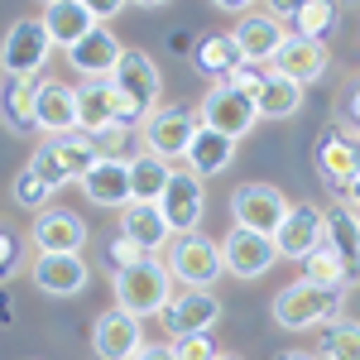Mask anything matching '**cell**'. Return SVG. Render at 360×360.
Masks as SVG:
<instances>
[{
    "label": "cell",
    "instance_id": "obj_1",
    "mask_svg": "<svg viewBox=\"0 0 360 360\" xmlns=\"http://www.w3.org/2000/svg\"><path fill=\"white\" fill-rule=\"evenodd\" d=\"M111 82V96H115V120L125 125H139L149 111H159V96H164V72L159 63L139 49H125L115 72L106 77Z\"/></svg>",
    "mask_w": 360,
    "mask_h": 360
},
{
    "label": "cell",
    "instance_id": "obj_2",
    "mask_svg": "<svg viewBox=\"0 0 360 360\" xmlns=\"http://www.w3.org/2000/svg\"><path fill=\"white\" fill-rule=\"evenodd\" d=\"M346 293L351 288H332V283H283L274 293V322L283 332H317V327H327L341 317V303H346Z\"/></svg>",
    "mask_w": 360,
    "mask_h": 360
},
{
    "label": "cell",
    "instance_id": "obj_3",
    "mask_svg": "<svg viewBox=\"0 0 360 360\" xmlns=\"http://www.w3.org/2000/svg\"><path fill=\"white\" fill-rule=\"evenodd\" d=\"M111 293H115V307H120V312H130L135 322H144V317H159V307L168 303L173 274L164 269L159 255H144V259H135V264L115 269Z\"/></svg>",
    "mask_w": 360,
    "mask_h": 360
},
{
    "label": "cell",
    "instance_id": "obj_4",
    "mask_svg": "<svg viewBox=\"0 0 360 360\" xmlns=\"http://www.w3.org/2000/svg\"><path fill=\"white\" fill-rule=\"evenodd\" d=\"M91 164H96V144H91V135H82V130H68V135L44 139V144L34 149V159H29V168H34L53 193L68 188V183H77Z\"/></svg>",
    "mask_w": 360,
    "mask_h": 360
},
{
    "label": "cell",
    "instance_id": "obj_5",
    "mask_svg": "<svg viewBox=\"0 0 360 360\" xmlns=\"http://www.w3.org/2000/svg\"><path fill=\"white\" fill-rule=\"evenodd\" d=\"M164 250H168L164 269L178 278V283H188V288H212V283L221 278V245H217L212 236L183 231V236H173Z\"/></svg>",
    "mask_w": 360,
    "mask_h": 360
},
{
    "label": "cell",
    "instance_id": "obj_6",
    "mask_svg": "<svg viewBox=\"0 0 360 360\" xmlns=\"http://www.w3.org/2000/svg\"><path fill=\"white\" fill-rule=\"evenodd\" d=\"M197 125H202V120H197V111H188V106H159V111H149L139 120V144H144V154L178 164V159L188 154V144H193Z\"/></svg>",
    "mask_w": 360,
    "mask_h": 360
},
{
    "label": "cell",
    "instance_id": "obj_7",
    "mask_svg": "<svg viewBox=\"0 0 360 360\" xmlns=\"http://www.w3.org/2000/svg\"><path fill=\"white\" fill-rule=\"evenodd\" d=\"M197 120H202L207 130H217V135L240 144V139L259 125V111H255V96H245V91H236V86H226V82H212L202 91Z\"/></svg>",
    "mask_w": 360,
    "mask_h": 360
},
{
    "label": "cell",
    "instance_id": "obj_8",
    "mask_svg": "<svg viewBox=\"0 0 360 360\" xmlns=\"http://www.w3.org/2000/svg\"><path fill=\"white\" fill-rule=\"evenodd\" d=\"M49 58H53V44H49V34H44L39 20H15L5 29V39H0L5 77H39L49 68Z\"/></svg>",
    "mask_w": 360,
    "mask_h": 360
},
{
    "label": "cell",
    "instance_id": "obj_9",
    "mask_svg": "<svg viewBox=\"0 0 360 360\" xmlns=\"http://www.w3.org/2000/svg\"><path fill=\"white\" fill-rule=\"evenodd\" d=\"M168 336H193V332H212L221 322V298L212 288H188V283H173L168 303L159 307Z\"/></svg>",
    "mask_w": 360,
    "mask_h": 360
},
{
    "label": "cell",
    "instance_id": "obj_10",
    "mask_svg": "<svg viewBox=\"0 0 360 360\" xmlns=\"http://www.w3.org/2000/svg\"><path fill=\"white\" fill-rule=\"evenodd\" d=\"M312 164H317V178H322L332 193H346L351 178L360 173V135L341 130L332 120V125L317 135V144H312Z\"/></svg>",
    "mask_w": 360,
    "mask_h": 360
},
{
    "label": "cell",
    "instance_id": "obj_11",
    "mask_svg": "<svg viewBox=\"0 0 360 360\" xmlns=\"http://www.w3.org/2000/svg\"><path fill=\"white\" fill-rule=\"evenodd\" d=\"M159 212H164V221H168L173 236H183V231H197V226H202L207 188H202V178H197L188 164L168 173V188H164V197H159Z\"/></svg>",
    "mask_w": 360,
    "mask_h": 360
},
{
    "label": "cell",
    "instance_id": "obj_12",
    "mask_svg": "<svg viewBox=\"0 0 360 360\" xmlns=\"http://www.w3.org/2000/svg\"><path fill=\"white\" fill-rule=\"evenodd\" d=\"M288 212V197L278 193L274 183H240L231 193V217L240 231H259V236H274L278 221Z\"/></svg>",
    "mask_w": 360,
    "mask_h": 360
},
{
    "label": "cell",
    "instance_id": "obj_13",
    "mask_svg": "<svg viewBox=\"0 0 360 360\" xmlns=\"http://www.w3.org/2000/svg\"><path fill=\"white\" fill-rule=\"evenodd\" d=\"M274 264H278V250H274L269 236L231 226V236L221 240V274H236V278L250 283V278H264Z\"/></svg>",
    "mask_w": 360,
    "mask_h": 360
},
{
    "label": "cell",
    "instance_id": "obj_14",
    "mask_svg": "<svg viewBox=\"0 0 360 360\" xmlns=\"http://www.w3.org/2000/svg\"><path fill=\"white\" fill-rule=\"evenodd\" d=\"M327 63H332L327 44L303 39V34H283V44L269 58V72H278V77H288V82H298V86H312L327 77Z\"/></svg>",
    "mask_w": 360,
    "mask_h": 360
},
{
    "label": "cell",
    "instance_id": "obj_15",
    "mask_svg": "<svg viewBox=\"0 0 360 360\" xmlns=\"http://www.w3.org/2000/svg\"><path fill=\"white\" fill-rule=\"evenodd\" d=\"M269 240H274L278 259H298L303 264L307 255L322 245V207L317 202H288V212H283V221H278V231Z\"/></svg>",
    "mask_w": 360,
    "mask_h": 360
},
{
    "label": "cell",
    "instance_id": "obj_16",
    "mask_svg": "<svg viewBox=\"0 0 360 360\" xmlns=\"http://www.w3.org/2000/svg\"><path fill=\"white\" fill-rule=\"evenodd\" d=\"M29 278L49 293V298H77L86 288V278H91V264H86L82 255H72V250H39L34 255V264H29Z\"/></svg>",
    "mask_w": 360,
    "mask_h": 360
},
{
    "label": "cell",
    "instance_id": "obj_17",
    "mask_svg": "<svg viewBox=\"0 0 360 360\" xmlns=\"http://www.w3.org/2000/svg\"><path fill=\"white\" fill-rule=\"evenodd\" d=\"M322 245L341 259L346 288L360 283V212L356 207H322Z\"/></svg>",
    "mask_w": 360,
    "mask_h": 360
},
{
    "label": "cell",
    "instance_id": "obj_18",
    "mask_svg": "<svg viewBox=\"0 0 360 360\" xmlns=\"http://www.w3.org/2000/svg\"><path fill=\"white\" fill-rule=\"evenodd\" d=\"M34 130H44V139L77 130V96L63 77H39L34 82Z\"/></svg>",
    "mask_w": 360,
    "mask_h": 360
},
{
    "label": "cell",
    "instance_id": "obj_19",
    "mask_svg": "<svg viewBox=\"0 0 360 360\" xmlns=\"http://www.w3.org/2000/svg\"><path fill=\"white\" fill-rule=\"evenodd\" d=\"M120 53H125V44L115 39L111 29L91 25L82 39L68 49V63H72V72H82L86 82H106V77L115 72V63H120Z\"/></svg>",
    "mask_w": 360,
    "mask_h": 360
},
{
    "label": "cell",
    "instance_id": "obj_20",
    "mask_svg": "<svg viewBox=\"0 0 360 360\" xmlns=\"http://www.w3.org/2000/svg\"><path fill=\"white\" fill-rule=\"evenodd\" d=\"M29 240L39 250H72V255H82L86 245V221L77 212H63V207H44V212H34V226H29Z\"/></svg>",
    "mask_w": 360,
    "mask_h": 360
},
{
    "label": "cell",
    "instance_id": "obj_21",
    "mask_svg": "<svg viewBox=\"0 0 360 360\" xmlns=\"http://www.w3.org/2000/svg\"><path fill=\"white\" fill-rule=\"evenodd\" d=\"M139 346H144V336H139V322L130 312L111 307V312H101L91 322V351H96V360H130Z\"/></svg>",
    "mask_w": 360,
    "mask_h": 360
},
{
    "label": "cell",
    "instance_id": "obj_22",
    "mask_svg": "<svg viewBox=\"0 0 360 360\" xmlns=\"http://www.w3.org/2000/svg\"><path fill=\"white\" fill-rule=\"evenodd\" d=\"M77 188H82V197L91 207H115L120 212L130 202V164L125 159H96L77 178Z\"/></svg>",
    "mask_w": 360,
    "mask_h": 360
},
{
    "label": "cell",
    "instance_id": "obj_23",
    "mask_svg": "<svg viewBox=\"0 0 360 360\" xmlns=\"http://www.w3.org/2000/svg\"><path fill=\"white\" fill-rule=\"evenodd\" d=\"M120 236H125L130 245H139L144 255H159V250L173 240L159 202H125V207H120Z\"/></svg>",
    "mask_w": 360,
    "mask_h": 360
},
{
    "label": "cell",
    "instance_id": "obj_24",
    "mask_svg": "<svg viewBox=\"0 0 360 360\" xmlns=\"http://www.w3.org/2000/svg\"><path fill=\"white\" fill-rule=\"evenodd\" d=\"M283 34H288V29L278 25L274 15H240L236 29H231V39H236L240 58L255 63V68H269V58H274V49L283 44Z\"/></svg>",
    "mask_w": 360,
    "mask_h": 360
},
{
    "label": "cell",
    "instance_id": "obj_25",
    "mask_svg": "<svg viewBox=\"0 0 360 360\" xmlns=\"http://www.w3.org/2000/svg\"><path fill=\"white\" fill-rule=\"evenodd\" d=\"M183 164L207 183V178H217V173H226V168L236 164V139L217 135V130H207V125H197V135H193V144H188V154H183Z\"/></svg>",
    "mask_w": 360,
    "mask_h": 360
},
{
    "label": "cell",
    "instance_id": "obj_26",
    "mask_svg": "<svg viewBox=\"0 0 360 360\" xmlns=\"http://www.w3.org/2000/svg\"><path fill=\"white\" fill-rule=\"evenodd\" d=\"M39 25H44V34H49L53 49H72L96 20L82 10V0H49L44 15H39Z\"/></svg>",
    "mask_w": 360,
    "mask_h": 360
},
{
    "label": "cell",
    "instance_id": "obj_27",
    "mask_svg": "<svg viewBox=\"0 0 360 360\" xmlns=\"http://www.w3.org/2000/svg\"><path fill=\"white\" fill-rule=\"evenodd\" d=\"M240 63H245V58H240V49H236L231 34H202L197 49H193V68L207 82H226V72L240 68Z\"/></svg>",
    "mask_w": 360,
    "mask_h": 360
},
{
    "label": "cell",
    "instance_id": "obj_28",
    "mask_svg": "<svg viewBox=\"0 0 360 360\" xmlns=\"http://www.w3.org/2000/svg\"><path fill=\"white\" fill-rule=\"evenodd\" d=\"M34 82L39 77H5L0 82V120L10 135L34 130Z\"/></svg>",
    "mask_w": 360,
    "mask_h": 360
},
{
    "label": "cell",
    "instance_id": "obj_29",
    "mask_svg": "<svg viewBox=\"0 0 360 360\" xmlns=\"http://www.w3.org/2000/svg\"><path fill=\"white\" fill-rule=\"evenodd\" d=\"M255 111H259V120H288V115H298L303 111V86L269 72L264 86L255 91Z\"/></svg>",
    "mask_w": 360,
    "mask_h": 360
},
{
    "label": "cell",
    "instance_id": "obj_30",
    "mask_svg": "<svg viewBox=\"0 0 360 360\" xmlns=\"http://www.w3.org/2000/svg\"><path fill=\"white\" fill-rule=\"evenodd\" d=\"M72 96H77V130L82 135H96L101 125L115 120L111 82H82V86H72Z\"/></svg>",
    "mask_w": 360,
    "mask_h": 360
},
{
    "label": "cell",
    "instance_id": "obj_31",
    "mask_svg": "<svg viewBox=\"0 0 360 360\" xmlns=\"http://www.w3.org/2000/svg\"><path fill=\"white\" fill-rule=\"evenodd\" d=\"M168 173H173L168 159H154V154L139 149L130 159V202H159L168 188Z\"/></svg>",
    "mask_w": 360,
    "mask_h": 360
},
{
    "label": "cell",
    "instance_id": "obj_32",
    "mask_svg": "<svg viewBox=\"0 0 360 360\" xmlns=\"http://www.w3.org/2000/svg\"><path fill=\"white\" fill-rule=\"evenodd\" d=\"M317 356L322 360H360V322L356 317H336L317 336Z\"/></svg>",
    "mask_w": 360,
    "mask_h": 360
},
{
    "label": "cell",
    "instance_id": "obj_33",
    "mask_svg": "<svg viewBox=\"0 0 360 360\" xmlns=\"http://www.w3.org/2000/svg\"><path fill=\"white\" fill-rule=\"evenodd\" d=\"M336 20H341L336 0H307L303 10L293 15V34H303V39H317V44H327V34L336 29Z\"/></svg>",
    "mask_w": 360,
    "mask_h": 360
},
{
    "label": "cell",
    "instance_id": "obj_34",
    "mask_svg": "<svg viewBox=\"0 0 360 360\" xmlns=\"http://www.w3.org/2000/svg\"><path fill=\"white\" fill-rule=\"evenodd\" d=\"M91 144H96V159H135V125H125V120H111V125H101L96 135H91Z\"/></svg>",
    "mask_w": 360,
    "mask_h": 360
},
{
    "label": "cell",
    "instance_id": "obj_35",
    "mask_svg": "<svg viewBox=\"0 0 360 360\" xmlns=\"http://www.w3.org/2000/svg\"><path fill=\"white\" fill-rule=\"evenodd\" d=\"M303 278L307 283H332V288H346V274H341V259H336L327 245H317L303 259Z\"/></svg>",
    "mask_w": 360,
    "mask_h": 360
},
{
    "label": "cell",
    "instance_id": "obj_36",
    "mask_svg": "<svg viewBox=\"0 0 360 360\" xmlns=\"http://www.w3.org/2000/svg\"><path fill=\"white\" fill-rule=\"evenodd\" d=\"M10 193H15V202H20V207L44 212V207H49V197H53V188H49L34 168H20V173H15V183H10Z\"/></svg>",
    "mask_w": 360,
    "mask_h": 360
},
{
    "label": "cell",
    "instance_id": "obj_37",
    "mask_svg": "<svg viewBox=\"0 0 360 360\" xmlns=\"http://www.w3.org/2000/svg\"><path fill=\"white\" fill-rule=\"evenodd\" d=\"M173 360H217V346H212V332H193V336H173Z\"/></svg>",
    "mask_w": 360,
    "mask_h": 360
},
{
    "label": "cell",
    "instance_id": "obj_38",
    "mask_svg": "<svg viewBox=\"0 0 360 360\" xmlns=\"http://www.w3.org/2000/svg\"><path fill=\"white\" fill-rule=\"evenodd\" d=\"M20 264H25V240H20L10 226H0V283H5V278H15Z\"/></svg>",
    "mask_w": 360,
    "mask_h": 360
},
{
    "label": "cell",
    "instance_id": "obj_39",
    "mask_svg": "<svg viewBox=\"0 0 360 360\" xmlns=\"http://www.w3.org/2000/svg\"><path fill=\"white\" fill-rule=\"evenodd\" d=\"M264 77H269L264 68H255V63H240V68H231V72H226V86H236V91L255 96V91L264 86Z\"/></svg>",
    "mask_w": 360,
    "mask_h": 360
},
{
    "label": "cell",
    "instance_id": "obj_40",
    "mask_svg": "<svg viewBox=\"0 0 360 360\" xmlns=\"http://www.w3.org/2000/svg\"><path fill=\"white\" fill-rule=\"evenodd\" d=\"M336 125L341 130H351V135H360V82L356 86H346V96H341V106H336Z\"/></svg>",
    "mask_w": 360,
    "mask_h": 360
},
{
    "label": "cell",
    "instance_id": "obj_41",
    "mask_svg": "<svg viewBox=\"0 0 360 360\" xmlns=\"http://www.w3.org/2000/svg\"><path fill=\"white\" fill-rule=\"evenodd\" d=\"M106 255H111V264H115V269H125V264H135V259H144V250H139V245H130L125 236H115Z\"/></svg>",
    "mask_w": 360,
    "mask_h": 360
},
{
    "label": "cell",
    "instance_id": "obj_42",
    "mask_svg": "<svg viewBox=\"0 0 360 360\" xmlns=\"http://www.w3.org/2000/svg\"><path fill=\"white\" fill-rule=\"evenodd\" d=\"M82 10L96 20V25H106L111 15H120V10H125V0H82Z\"/></svg>",
    "mask_w": 360,
    "mask_h": 360
},
{
    "label": "cell",
    "instance_id": "obj_43",
    "mask_svg": "<svg viewBox=\"0 0 360 360\" xmlns=\"http://www.w3.org/2000/svg\"><path fill=\"white\" fill-rule=\"evenodd\" d=\"M264 5H269V15H274L278 25H283V20H293V15L303 10L307 0H264Z\"/></svg>",
    "mask_w": 360,
    "mask_h": 360
},
{
    "label": "cell",
    "instance_id": "obj_44",
    "mask_svg": "<svg viewBox=\"0 0 360 360\" xmlns=\"http://www.w3.org/2000/svg\"><path fill=\"white\" fill-rule=\"evenodd\" d=\"M130 360H173V351H168V346H149V341H144Z\"/></svg>",
    "mask_w": 360,
    "mask_h": 360
},
{
    "label": "cell",
    "instance_id": "obj_45",
    "mask_svg": "<svg viewBox=\"0 0 360 360\" xmlns=\"http://www.w3.org/2000/svg\"><path fill=\"white\" fill-rule=\"evenodd\" d=\"M217 10H226V15H245V10H255V0H212Z\"/></svg>",
    "mask_w": 360,
    "mask_h": 360
},
{
    "label": "cell",
    "instance_id": "obj_46",
    "mask_svg": "<svg viewBox=\"0 0 360 360\" xmlns=\"http://www.w3.org/2000/svg\"><path fill=\"white\" fill-rule=\"evenodd\" d=\"M346 207H356V212H360V173L351 178V188H346Z\"/></svg>",
    "mask_w": 360,
    "mask_h": 360
},
{
    "label": "cell",
    "instance_id": "obj_47",
    "mask_svg": "<svg viewBox=\"0 0 360 360\" xmlns=\"http://www.w3.org/2000/svg\"><path fill=\"white\" fill-rule=\"evenodd\" d=\"M274 360H322V356H317V351H278Z\"/></svg>",
    "mask_w": 360,
    "mask_h": 360
},
{
    "label": "cell",
    "instance_id": "obj_48",
    "mask_svg": "<svg viewBox=\"0 0 360 360\" xmlns=\"http://www.w3.org/2000/svg\"><path fill=\"white\" fill-rule=\"evenodd\" d=\"M125 5H139V10H164V5H173V0H125Z\"/></svg>",
    "mask_w": 360,
    "mask_h": 360
},
{
    "label": "cell",
    "instance_id": "obj_49",
    "mask_svg": "<svg viewBox=\"0 0 360 360\" xmlns=\"http://www.w3.org/2000/svg\"><path fill=\"white\" fill-rule=\"evenodd\" d=\"M217 360H245V356H236V351H217Z\"/></svg>",
    "mask_w": 360,
    "mask_h": 360
},
{
    "label": "cell",
    "instance_id": "obj_50",
    "mask_svg": "<svg viewBox=\"0 0 360 360\" xmlns=\"http://www.w3.org/2000/svg\"><path fill=\"white\" fill-rule=\"evenodd\" d=\"M44 5H49V0H44Z\"/></svg>",
    "mask_w": 360,
    "mask_h": 360
}]
</instances>
